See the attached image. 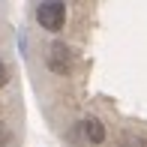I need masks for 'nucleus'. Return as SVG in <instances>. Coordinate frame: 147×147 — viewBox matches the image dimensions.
Here are the masks:
<instances>
[{
  "label": "nucleus",
  "instance_id": "nucleus-4",
  "mask_svg": "<svg viewBox=\"0 0 147 147\" xmlns=\"http://www.w3.org/2000/svg\"><path fill=\"white\" fill-rule=\"evenodd\" d=\"M117 147H147V138L144 135H135V132H126V135L120 138Z\"/></svg>",
  "mask_w": 147,
  "mask_h": 147
},
{
  "label": "nucleus",
  "instance_id": "nucleus-5",
  "mask_svg": "<svg viewBox=\"0 0 147 147\" xmlns=\"http://www.w3.org/2000/svg\"><path fill=\"white\" fill-rule=\"evenodd\" d=\"M6 141H9V129L0 123V147H6Z\"/></svg>",
  "mask_w": 147,
  "mask_h": 147
},
{
  "label": "nucleus",
  "instance_id": "nucleus-2",
  "mask_svg": "<svg viewBox=\"0 0 147 147\" xmlns=\"http://www.w3.org/2000/svg\"><path fill=\"white\" fill-rule=\"evenodd\" d=\"M36 21L42 30L48 33H60L66 24V3H60V0H45V3L36 6Z\"/></svg>",
  "mask_w": 147,
  "mask_h": 147
},
{
  "label": "nucleus",
  "instance_id": "nucleus-1",
  "mask_svg": "<svg viewBox=\"0 0 147 147\" xmlns=\"http://www.w3.org/2000/svg\"><path fill=\"white\" fill-rule=\"evenodd\" d=\"M45 66H48L54 75H69L72 66H75V54L63 39H51L48 51H45Z\"/></svg>",
  "mask_w": 147,
  "mask_h": 147
},
{
  "label": "nucleus",
  "instance_id": "nucleus-6",
  "mask_svg": "<svg viewBox=\"0 0 147 147\" xmlns=\"http://www.w3.org/2000/svg\"><path fill=\"white\" fill-rule=\"evenodd\" d=\"M6 78H9V72H6V66H3V60H0V87L6 84Z\"/></svg>",
  "mask_w": 147,
  "mask_h": 147
},
{
  "label": "nucleus",
  "instance_id": "nucleus-3",
  "mask_svg": "<svg viewBox=\"0 0 147 147\" xmlns=\"http://www.w3.org/2000/svg\"><path fill=\"white\" fill-rule=\"evenodd\" d=\"M81 138L87 144H93V147H99L105 141V126H102V120L99 117H84L81 120Z\"/></svg>",
  "mask_w": 147,
  "mask_h": 147
}]
</instances>
